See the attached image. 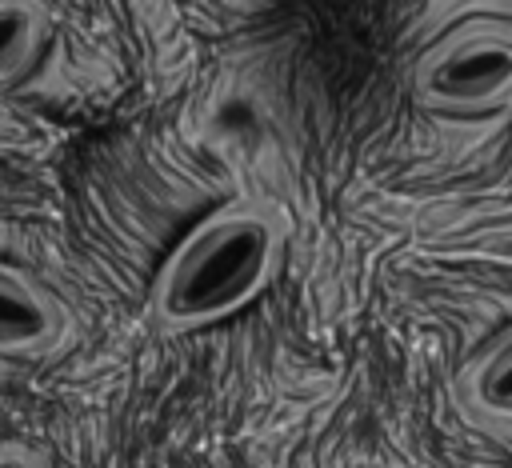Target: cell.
Instances as JSON below:
<instances>
[{"mask_svg":"<svg viewBox=\"0 0 512 468\" xmlns=\"http://www.w3.org/2000/svg\"><path fill=\"white\" fill-rule=\"evenodd\" d=\"M288 228L272 204L228 200L200 216L152 276L148 308L168 332H200L244 312L276 280Z\"/></svg>","mask_w":512,"mask_h":468,"instance_id":"6da1fadb","label":"cell"},{"mask_svg":"<svg viewBox=\"0 0 512 468\" xmlns=\"http://www.w3.org/2000/svg\"><path fill=\"white\" fill-rule=\"evenodd\" d=\"M412 100L436 116H492L512 104V12H480L420 48Z\"/></svg>","mask_w":512,"mask_h":468,"instance_id":"7a4b0ae2","label":"cell"},{"mask_svg":"<svg viewBox=\"0 0 512 468\" xmlns=\"http://www.w3.org/2000/svg\"><path fill=\"white\" fill-rule=\"evenodd\" d=\"M72 332V312L64 300L36 280L28 268L0 260V356L36 360L52 356Z\"/></svg>","mask_w":512,"mask_h":468,"instance_id":"3957f363","label":"cell"},{"mask_svg":"<svg viewBox=\"0 0 512 468\" xmlns=\"http://www.w3.org/2000/svg\"><path fill=\"white\" fill-rule=\"evenodd\" d=\"M460 404L476 424L512 432V324L468 356L460 372Z\"/></svg>","mask_w":512,"mask_h":468,"instance_id":"277c9868","label":"cell"},{"mask_svg":"<svg viewBox=\"0 0 512 468\" xmlns=\"http://www.w3.org/2000/svg\"><path fill=\"white\" fill-rule=\"evenodd\" d=\"M52 12L36 0H0V88L24 84L52 48Z\"/></svg>","mask_w":512,"mask_h":468,"instance_id":"5b68a950","label":"cell"},{"mask_svg":"<svg viewBox=\"0 0 512 468\" xmlns=\"http://www.w3.org/2000/svg\"><path fill=\"white\" fill-rule=\"evenodd\" d=\"M0 468H48V460L24 440H0Z\"/></svg>","mask_w":512,"mask_h":468,"instance_id":"8992f818","label":"cell"}]
</instances>
